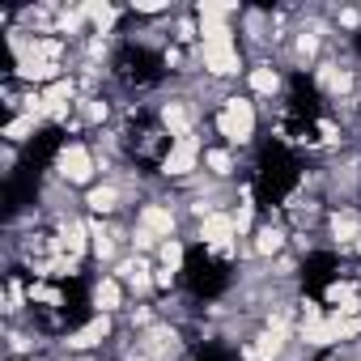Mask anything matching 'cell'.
<instances>
[{
	"label": "cell",
	"mask_w": 361,
	"mask_h": 361,
	"mask_svg": "<svg viewBox=\"0 0 361 361\" xmlns=\"http://www.w3.org/2000/svg\"><path fill=\"white\" fill-rule=\"evenodd\" d=\"M217 128H221L226 140L247 145V140L255 136V106H251L247 98H226V106H221V115H217Z\"/></svg>",
	"instance_id": "1"
},
{
	"label": "cell",
	"mask_w": 361,
	"mask_h": 361,
	"mask_svg": "<svg viewBox=\"0 0 361 361\" xmlns=\"http://www.w3.org/2000/svg\"><path fill=\"white\" fill-rule=\"evenodd\" d=\"M56 166H60V174L68 178V183H85V178L94 174V157H90L85 145H64Z\"/></svg>",
	"instance_id": "2"
},
{
	"label": "cell",
	"mask_w": 361,
	"mask_h": 361,
	"mask_svg": "<svg viewBox=\"0 0 361 361\" xmlns=\"http://www.w3.org/2000/svg\"><path fill=\"white\" fill-rule=\"evenodd\" d=\"M200 60H204V68H209V73H217V77H230V73H238V68H243V56H238V47H234V43H204Z\"/></svg>",
	"instance_id": "3"
},
{
	"label": "cell",
	"mask_w": 361,
	"mask_h": 361,
	"mask_svg": "<svg viewBox=\"0 0 361 361\" xmlns=\"http://www.w3.org/2000/svg\"><path fill=\"white\" fill-rule=\"evenodd\" d=\"M196 161H200V140H196V136H183V140L166 153L161 170H166V174H188V170H196Z\"/></svg>",
	"instance_id": "4"
},
{
	"label": "cell",
	"mask_w": 361,
	"mask_h": 361,
	"mask_svg": "<svg viewBox=\"0 0 361 361\" xmlns=\"http://www.w3.org/2000/svg\"><path fill=\"white\" fill-rule=\"evenodd\" d=\"M234 234H238V226H234V217L230 213H209L204 221H200V238L209 243V247H230L234 243Z\"/></svg>",
	"instance_id": "5"
},
{
	"label": "cell",
	"mask_w": 361,
	"mask_h": 361,
	"mask_svg": "<svg viewBox=\"0 0 361 361\" xmlns=\"http://www.w3.org/2000/svg\"><path fill=\"white\" fill-rule=\"evenodd\" d=\"M140 234L145 238H170L174 234V213L161 204H145L140 209Z\"/></svg>",
	"instance_id": "6"
},
{
	"label": "cell",
	"mask_w": 361,
	"mask_h": 361,
	"mask_svg": "<svg viewBox=\"0 0 361 361\" xmlns=\"http://www.w3.org/2000/svg\"><path fill=\"white\" fill-rule=\"evenodd\" d=\"M68 102H73V81H56V85L43 94V115H47V119H64V115H68Z\"/></svg>",
	"instance_id": "7"
},
{
	"label": "cell",
	"mask_w": 361,
	"mask_h": 361,
	"mask_svg": "<svg viewBox=\"0 0 361 361\" xmlns=\"http://www.w3.org/2000/svg\"><path fill=\"white\" fill-rule=\"evenodd\" d=\"M161 123H166L178 140L192 136V111H188L183 102H166V106H161Z\"/></svg>",
	"instance_id": "8"
},
{
	"label": "cell",
	"mask_w": 361,
	"mask_h": 361,
	"mask_svg": "<svg viewBox=\"0 0 361 361\" xmlns=\"http://www.w3.org/2000/svg\"><path fill=\"white\" fill-rule=\"evenodd\" d=\"M119 302H123L119 281H115V276H102V281L94 285V306H98L102 314H111V310H119Z\"/></svg>",
	"instance_id": "9"
},
{
	"label": "cell",
	"mask_w": 361,
	"mask_h": 361,
	"mask_svg": "<svg viewBox=\"0 0 361 361\" xmlns=\"http://www.w3.org/2000/svg\"><path fill=\"white\" fill-rule=\"evenodd\" d=\"M106 331H111V323H106V314H98V319H94V323H85V327H81L68 344H73V348H94Z\"/></svg>",
	"instance_id": "10"
},
{
	"label": "cell",
	"mask_w": 361,
	"mask_h": 361,
	"mask_svg": "<svg viewBox=\"0 0 361 361\" xmlns=\"http://www.w3.org/2000/svg\"><path fill=\"white\" fill-rule=\"evenodd\" d=\"M276 353H281V331H276V327H272L268 336H259L255 344H247V361H272Z\"/></svg>",
	"instance_id": "11"
},
{
	"label": "cell",
	"mask_w": 361,
	"mask_h": 361,
	"mask_svg": "<svg viewBox=\"0 0 361 361\" xmlns=\"http://www.w3.org/2000/svg\"><path fill=\"white\" fill-rule=\"evenodd\" d=\"M85 204H90L94 213H115V209H119V192H115V188H94Z\"/></svg>",
	"instance_id": "12"
},
{
	"label": "cell",
	"mask_w": 361,
	"mask_h": 361,
	"mask_svg": "<svg viewBox=\"0 0 361 361\" xmlns=\"http://www.w3.org/2000/svg\"><path fill=\"white\" fill-rule=\"evenodd\" d=\"M331 234H336V243H353V238H361V226L353 213H340V217H331Z\"/></svg>",
	"instance_id": "13"
},
{
	"label": "cell",
	"mask_w": 361,
	"mask_h": 361,
	"mask_svg": "<svg viewBox=\"0 0 361 361\" xmlns=\"http://www.w3.org/2000/svg\"><path fill=\"white\" fill-rule=\"evenodd\" d=\"M251 90H255V94H276V90H281L276 68H268V64H264V68H255V73H251Z\"/></svg>",
	"instance_id": "14"
},
{
	"label": "cell",
	"mask_w": 361,
	"mask_h": 361,
	"mask_svg": "<svg viewBox=\"0 0 361 361\" xmlns=\"http://www.w3.org/2000/svg\"><path fill=\"white\" fill-rule=\"evenodd\" d=\"M85 238H94L85 226H77V221L64 226V251H68V255H81V251H85Z\"/></svg>",
	"instance_id": "15"
},
{
	"label": "cell",
	"mask_w": 361,
	"mask_h": 361,
	"mask_svg": "<svg viewBox=\"0 0 361 361\" xmlns=\"http://www.w3.org/2000/svg\"><path fill=\"white\" fill-rule=\"evenodd\" d=\"M285 247V234L276 230V226H268V230H259V238H255V251L259 255H276Z\"/></svg>",
	"instance_id": "16"
},
{
	"label": "cell",
	"mask_w": 361,
	"mask_h": 361,
	"mask_svg": "<svg viewBox=\"0 0 361 361\" xmlns=\"http://www.w3.org/2000/svg\"><path fill=\"white\" fill-rule=\"evenodd\" d=\"M319 81H323L331 94H344V90L353 85V77H348V73H340V68H323V73H319Z\"/></svg>",
	"instance_id": "17"
},
{
	"label": "cell",
	"mask_w": 361,
	"mask_h": 361,
	"mask_svg": "<svg viewBox=\"0 0 361 361\" xmlns=\"http://www.w3.org/2000/svg\"><path fill=\"white\" fill-rule=\"evenodd\" d=\"M85 18H90L98 30H111V26H115V9H111V5H90Z\"/></svg>",
	"instance_id": "18"
},
{
	"label": "cell",
	"mask_w": 361,
	"mask_h": 361,
	"mask_svg": "<svg viewBox=\"0 0 361 361\" xmlns=\"http://www.w3.org/2000/svg\"><path fill=\"white\" fill-rule=\"evenodd\" d=\"M35 123H39V115H22V119H13V123L5 128V136H9V140H26V136L35 132Z\"/></svg>",
	"instance_id": "19"
},
{
	"label": "cell",
	"mask_w": 361,
	"mask_h": 361,
	"mask_svg": "<svg viewBox=\"0 0 361 361\" xmlns=\"http://www.w3.org/2000/svg\"><path fill=\"white\" fill-rule=\"evenodd\" d=\"M161 264H166L170 272H178V268H183V247H178L174 238H170V243L161 247Z\"/></svg>",
	"instance_id": "20"
},
{
	"label": "cell",
	"mask_w": 361,
	"mask_h": 361,
	"mask_svg": "<svg viewBox=\"0 0 361 361\" xmlns=\"http://www.w3.org/2000/svg\"><path fill=\"white\" fill-rule=\"evenodd\" d=\"M204 161L213 166V174H230V153L217 149V153H204Z\"/></svg>",
	"instance_id": "21"
},
{
	"label": "cell",
	"mask_w": 361,
	"mask_h": 361,
	"mask_svg": "<svg viewBox=\"0 0 361 361\" xmlns=\"http://www.w3.org/2000/svg\"><path fill=\"white\" fill-rule=\"evenodd\" d=\"M298 51L310 56V51H314V35H302V39H298Z\"/></svg>",
	"instance_id": "22"
},
{
	"label": "cell",
	"mask_w": 361,
	"mask_h": 361,
	"mask_svg": "<svg viewBox=\"0 0 361 361\" xmlns=\"http://www.w3.org/2000/svg\"><path fill=\"white\" fill-rule=\"evenodd\" d=\"M357 247H361V243H357Z\"/></svg>",
	"instance_id": "23"
}]
</instances>
